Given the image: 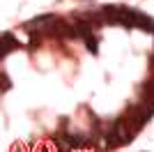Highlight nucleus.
<instances>
[{
    "label": "nucleus",
    "instance_id": "3",
    "mask_svg": "<svg viewBox=\"0 0 154 152\" xmlns=\"http://www.w3.org/2000/svg\"><path fill=\"white\" fill-rule=\"evenodd\" d=\"M16 46H19V42H16L14 35H9V32H2V35H0V58L7 55L9 51H14Z\"/></svg>",
    "mask_w": 154,
    "mask_h": 152
},
{
    "label": "nucleus",
    "instance_id": "2",
    "mask_svg": "<svg viewBox=\"0 0 154 152\" xmlns=\"http://www.w3.org/2000/svg\"><path fill=\"white\" fill-rule=\"evenodd\" d=\"M53 21H55L53 14H42V16H37V19L28 21V23H26V30H42V28H46V25H51Z\"/></svg>",
    "mask_w": 154,
    "mask_h": 152
},
{
    "label": "nucleus",
    "instance_id": "4",
    "mask_svg": "<svg viewBox=\"0 0 154 152\" xmlns=\"http://www.w3.org/2000/svg\"><path fill=\"white\" fill-rule=\"evenodd\" d=\"M74 30H76V35H81V37H90L92 35V23L90 21H81V23L74 25Z\"/></svg>",
    "mask_w": 154,
    "mask_h": 152
},
{
    "label": "nucleus",
    "instance_id": "6",
    "mask_svg": "<svg viewBox=\"0 0 154 152\" xmlns=\"http://www.w3.org/2000/svg\"><path fill=\"white\" fill-rule=\"evenodd\" d=\"M143 92H145V97H147V99H152V97H154V78H152V81H147V83H145Z\"/></svg>",
    "mask_w": 154,
    "mask_h": 152
},
{
    "label": "nucleus",
    "instance_id": "1",
    "mask_svg": "<svg viewBox=\"0 0 154 152\" xmlns=\"http://www.w3.org/2000/svg\"><path fill=\"white\" fill-rule=\"evenodd\" d=\"M101 16L108 23H115V25H124V28H140V30H147L154 32V21L145 14L136 12V9H129V7H103L101 9Z\"/></svg>",
    "mask_w": 154,
    "mask_h": 152
},
{
    "label": "nucleus",
    "instance_id": "5",
    "mask_svg": "<svg viewBox=\"0 0 154 152\" xmlns=\"http://www.w3.org/2000/svg\"><path fill=\"white\" fill-rule=\"evenodd\" d=\"M0 90H2V92L12 90V81H9V76H7V74H0Z\"/></svg>",
    "mask_w": 154,
    "mask_h": 152
},
{
    "label": "nucleus",
    "instance_id": "7",
    "mask_svg": "<svg viewBox=\"0 0 154 152\" xmlns=\"http://www.w3.org/2000/svg\"><path fill=\"white\" fill-rule=\"evenodd\" d=\"M85 44H88V51L97 55V51H99V49H97V39L92 37V35H90V37H85Z\"/></svg>",
    "mask_w": 154,
    "mask_h": 152
},
{
    "label": "nucleus",
    "instance_id": "8",
    "mask_svg": "<svg viewBox=\"0 0 154 152\" xmlns=\"http://www.w3.org/2000/svg\"><path fill=\"white\" fill-rule=\"evenodd\" d=\"M12 152H23V147H21V145H14V147H12Z\"/></svg>",
    "mask_w": 154,
    "mask_h": 152
}]
</instances>
